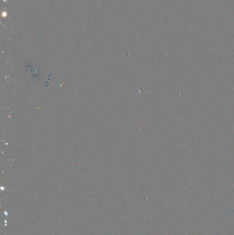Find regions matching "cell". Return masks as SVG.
<instances>
[]
</instances>
